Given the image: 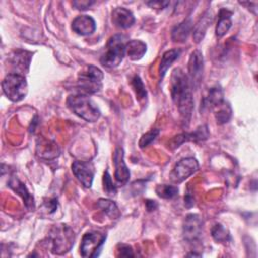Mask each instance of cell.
Listing matches in <instances>:
<instances>
[{
    "mask_svg": "<svg viewBox=\"0 0 258 258\" xmlns=\"http://www.w3.org/2000/svg\"><path fill=\"white\" fill-rule=\"evenodd\" d=\"M191 89L187 75L181 69H174L170 81L171 98L179 111L182 121L186 124L189 122L194 107Z\"/></svg>",
    "mask_w": 258,
    "mask_h": 258,
    "instance_id": "1",
    "label": "cell"
},
{
    "mask_svg": "<svg viewBox=\"0 0 258 258\" xmlns=\"http://www.w3.org/2000/svg\"><path fill=\"white\" fill-rule=\"evenodd\" d=\"M67 105L73 113L87 122H96L101 116L98 107L86 94L70 95L67 99Z\"/></svg>",
    "mask_w": 258,
    "mask_h": 258,
    "instance_id": "2",
    "label": "cell"
},
{
    "mask_svg": "<svg viewBox=\"0 0 258 258\" xmlns=\"http://www.w3.org/2000/svg\"><path fill=\"white\" fill-rule=\"evenodd\" d=\"M75 234L67 225H55L48 235V245L53 254L61 255L71 250L74 245Z\"/></svg>",
    "mask_w": 258,
    "mask_h": 258,
    "instance_id": "3",
    "label": "cell"
},
{
    "mask_svg": "<svg viewBox=\"0 0 258 258\" xmlns=\"http://www.w3.org/2000/svg\"><path fill=\"white\" fill-rule=\"evenodd\" d=\"M125 36L121 34H115L111 36L106 45V51L101 56L100 61L106 68L118 67L125 55Z\"/></svg>",
    "mask_w": 258,
    "mask_h": 258,
    "instance_id": "4",
    "label": "cell"
},
{
    "mask_svg": "<svg viewBox=\"0 0 258 258\" xmlns=\"http://www.w3.org/2000/svg\"><path fill=\"white\" fill-rule=\"evenodd\" d=\"M2 90L5 96L12 102H19L27 94V82L19 73L8 74L2 81Z\"/></svg>",
    "mask_w": 258,
    "mask_h": 258,
    "instance_id": "5",
    "label": "cell"
},
{
    "mask_svg": "<svg viewBox=\"0 0 258 258\" xmlns=\"http://www.w3.org/2000/svg\"><path fill=\"white\" fill-rule=\"evenodd\" d=\"M103 72L91 64L78 76V87L82 94H95L102 89Z\"/></svg>",
    "mask_w": 258,
    "mask_h": 258,
    "instance_id": "6",
    "label": "cell"
},
{
    "mask_svg": "<svg viewBox=\"0 0 258 258\" xmlns=\"http://www.w3.org/2000/svg\"><path fill=\"white\" fill-rule=\"evenodd\" d=\"M106 240V235L93 231L88 232L83 236L81 242V255L83 257H96L100 254L103 244Z\"/></svg>",
    "mask_w": 258,
    "mask_h": 258,
    "instance_id": "7",
    "label": "cell"
},
{
    "mask_svg": "<svg viewBox=\"0 0 258 258\" xmlns=\"http://www.w3.org/2000/svg\"><path fill=\"white\" fill-rule=\"evenodd\" d=\"M199 169V162L194 157H186L179 160L170 172V180L180 183L192 175Z\"/></svg>",
    "mask_w": 258,
    "mask_h": 258,
    "instance_id": "8",
    "label": "cell"
},
{
    "mask_svg": "<svg viewBox=\"0 0 258 258\" xmlns=\"http://www.w3.org/2000/svg\"><path fill=\"white\" fill-rule=\"evenodd\" d=\"M203 231V221L197 214H189L185 217L182 225L183 239L188 243L197 242Z\"/></svg>",
    "mask_w": 258,
    "mask_h": 258,
    "instance_id": "9",
    "label": "cell"
},
{
    "mask_svg": "<svg viewBox=\"0 0 258 258\" xmlns=\"http://www.w3.org/2000/svg\"><path fill=\"white\" fill-rule=\"evenodd\" d=\"M72 170L77 179L87 188H90L93 183L95 168L92 162L76 160L72 164Z\"/></svg>",
    "mask_w": 258,
    "mask_h": 258,
    "instance_id": "10",
    "label": "cell"
},
{
    "mask_svg": "<svg viewBox=\"0 0 258 258\" xmlns=\"http://www.w3.org/2000/svg\"><path fill=\"white\" fill-rule=\"evenodd\" d=\"M188 79L192 88H198L203 77L204 72V58L203 54L199 50H195L190 53L188 60Z\"/></svg>",
    "mask_w": 258,
    "mask_h": 258,
    "instance_id": "11",
    "label": "cell"
},
{
    "mask_svg": "<svg viewBox=\"0 0 258 258\" xmlns=\"http://www.w3.org/2000/svg\"><path fill=\"white\" fill-rule=\"evenodd\" d=\"M209 137V131L208 127L206 125L200 126L192 132H185L181 133L179 135H176L170 140V147L176 148L180 146L185 141H201L206 140Z\"/></svg>",
    "mask_w": 258,
    "mask_h": 258,
    "instance_id": "12",
    "label": "cell"
},
{
    "mask_svg": "<svg viewBox=\"0 0 258 258\" xmlns=\"http://www.w3.org/2000/svg\"><path fill=\"white\" fill-rule=\"evenodd\" d=\"M113 161L115 165V178L120 183H126L130 177V171L124 161L123 149L116 148L113 154Z\"/></svg>",
    "mask_w": 258,
    "mask_h": 258,
    "instance_id": "13",
    "label": "cell"
},
{
    "mask_svg": "<svg viewBox=\"0 0 258 258\" xmlns=\"http://www.w3.org/2000/svg\"><path fill=\"white\" fill-rule=\"evenodd\" d=\"M72 29L80 35H90L96 29V22L89 15H79L73 20Z\"/></svg>",
    "mask_w": 258,
    "mask_h": 258,
    "instance_id": "14",
    "label": "cell"
},
{
    "mask_svg": "<svg viewBox=\"0 0 258 258\" xmlns=\"http://www.w3.org/2000/svg\"><path fill=\"white\" fill-rule=\"evenodd\" d=\"M112 21L120 28H128L135 21L133 13L125 7H117L112 11Z\"/></svg>",
    "mask_w": 258,
    "mask_h": 258,
    "instance_id": "15",
    "label": "cell"
},
{
    "mask_svg": "<svg viewBox=\"0 0 258 258\" xmlns=\"http://www.w3.org/2000/svg\"><path fill=\"white\" fill-rule=\"evenodd\" d=\"M8 185H9L10 188H12L15 192H17L23 199L24 204H25L26 208L29 211L34 210V199H33V197L29 194L26 186L17 177H15V176L11 177L9 182H8Z\"/></svg>",
    "mask_w": 258,
    "mask_h": 258,
    "instance_id": "16",
    "label": "cell"
},
{
    "mask_svg": "<svg viewBox=\"0 0 258 258\" xmlns=\"http://www.w3.org/2000/svg\"><path fill=\"white\" fill-rule=\"evenodd\" d=\"M146 52V44L141 40H129L125 44V53L132 60H139Z\"/></svg>",
    "mask_w": 258,
    "mask_h": 258,
    "instance_id": "17",
    "label": "cell"
},
{
    "mask_svg": "<svg viewBox=\"0 0 258 258\" xmlns=\"http://www.w3.org/2000/svg\"><path fill=\"white\" fill-rule=\"evenodd\" d=\"M212 20H213V16H212L211 11L207 10L201 16V18L199 19L197 24L194 26V32H192L194 33V39L197 43L200 42L204 38L205 33H206L210 23L212 22Z\"/></svg>",
    "mask_w": 258,
    "mask_h": 258,
    "instance_id": "18",
    "label": "cell"
},
{
    "mask_svg": "<svg viewBox=\"0 0 258 258\" xmlns=\"http://www.w3.org/2000/svg\"><path fill=\"white\" fill-rule=\"evenodd\" d=\"M232 11H229L226 8H222L219 12V20L216 25V35L218 37L224 36L232 25Z\"/></svg>",
    "mask_w": 258,
    "mask_h": 258,
    "instance_id": "19",
    "label": "cell"
},
{
    "mask_svg": "<svg viewBox=\"0 0 258 258\" xmlns=\"http://www.w3.org/2000/svg\"><path fill=\"white\" fill-rule=\"evenodd\" d=\"M191 28H192L191 20L189 18L184 19L182 22H180L173 28L171 32L172 40L175 42H183L187 38Z\"/></svg>",
    "mask_w": 258,
    "mask_h": 258,
    "instance_id": "20",
    "label": "cell"
},
{
    "mask_svg": "<svg viewBox=\"0 0 258 258\" xmlns=\"http://www.w3.org/2000/svg\"><path fill=\"white\" fill-rule=\"evenodd\" d=\"M181 50L178 48H174V49H170L165 51L162 54L161 60H160V64H159V76H160V80H162L167 72V70L169 69V67L171 66V63L178 58V56L180 55Z\"/></svg>",
    "mask_w": 258,
    "mask_h": 258,
    "instance_id": "21",
    "label": "cell"
},
{
    "mask_svg": "<svg viewBox=\"0 0 258 258\" xmlns=\"http://www.w3.org/2000/svg\"><path fill=\"white\" fill-rule=\"evenodd\" d=\"M224 102V92L221 87H213L209 91L208 96L205 98L203 106L208 109H212L214 107H218Z\"/></svg>",
    "mask_w": 258,
    "mask_h": 258,
    "instance_id": "22",
    "label": "cell"
},
{
    "mask_svg": "<svg viewBox=\"0 0 258 258\" xmlns=\"http://www.w3.org/2000/svg\"><path fill=\"white\" fill-rule=\"evenodd\" d=\"M98 207L110 218V219H118L120 217V212L117 205L107 199H99Z\"/></svg>",
    "mask_w": 258,
    "mask_h": 258,
    "instance_id": "23",
    "label": "cell"
},
{
    "mask_svg": "<svg viewBox=\"0 0 258 258\" xmlns=\"http://www.w3.org/2000/svg\"><path fill=\"white\" fill-rule=\"evenodd\" d=\"M217 108H218V111H216V113H215L216 122L219 125H222V124H225V123L229 122V120L232 117V109H231L230 105L224 101Z\"/></svg>",
    "mask_w": 258,
    "mask_h": 258,
    "instance_id": "24",
    "label": "cell"
},
{
    "mask_svg": "<svg viewBox=\"0 0 258 258\" xmlns=\"http://www.w3.org/2000/svg\"><path fill=\"white\" fill-rule=\"evenodd\" d=\"M212 237L216 242L219 243H226L231 239L228 230L221 224H216L212 228Z\"/></svg>",
    "mask_w": 258,
    "mask_h": 258,
    "instance_id": "25",
    "label": "cell"
},
{
    "mask_svg": "<svg viewBox=\"0 0 258 258\" xmlns=\"http://www.w3.org/2000/svg\"><path fill=\"white\" fill-rule=\"evenodd\" d=\"M155 191L157 196L162 199H172L178 194V188L174 185L169 184H159L156 186Z\"/></svg>",
    "mask_w": 258,
    "mask_h": 258,
    "instance_id": "26",
    "label": "cell"
},
{
    "mask_svg": "<svg viewBox=\"0 0 258 258\" xmlns=\"http://www.w3.org/2000/svg\"><path fill=\"white\" fill-rule=\"evenodd\" d=\"M132 86L134 88V91H135V94L138 98V100H143L146 98V90H145V87H144V84L143 82L141 81L140 77L139 76H135L133 79H132Z\"/></svg>",
    "mask_w": 258,
    "mask_h": 258,
    "instance_id": "27",
    "label": "cell"
},
{
    "mask_svg": "<svg viewBox=\"0 0 258 258\" xmlns=\"http://www.w3.org/2000/svg\"><path fill=\"white\" fill-rule=\"evenodd\" d=\"M158 134H159L158 129H152V130L148 131L147 133L143 134L139 140V147L140 148L147 147L152 141L155 140V138L158 136Z\"/></svg>",
    "mask_w": 258,
    "mask_h": 258,
    "instance_id": "28",
    "label": "cell"
},
{
    "mask_svg": "<svg viewBox=\"0 0 258 258\" xmlns=\"http://www.w3.org/2000/svg\"><path fill=\"white\" fill-rule=\"evenodd\" d=\"M103 187L104 190L107 192V195L109 196H113L116 194V186L114 185L112 178L108 172V170L105 171L104 173V178H103Z\"/></svg>",
    "mask_w": 258,
    "mask_h": 258,
    "instance_id": "29",
    "label": "cell"
},
{
    "mask_svg": "<svg viewBox=\"0 0 258 258\" xmlns=\"http://www.w3.org/2000/svg\"><path fill=\"white\" fill-rule=\"evenodd\" d=\"M28 52L26 51H19V52H16V54L13 56V63L19 68H21L22 70H24V67H26L28 69V66H29V62L30 60H25V54H27ZM30 54V53H29ZM28 54V55H29Z\"/></svg>",
    "mask_w": 258,
    "mask_h": 258,
    "instance_id": "30",
    "label": "cell"
},
{
    "mask_svg": "<svg viewBox=\"0 0 258 258\" xmlns=\"http://www.w3.org/2000/svg\"><path fill=\"white\" fill-rule=\"evenodd\" d=\"M117 252H118V255L122 256V257H133L134 256L132 248L128 245H125V244L118 245Z\"/></svg>",
    "mask_w": 258,
    "mask_h": 258,
    "instance_id": "31",
    "label": "cell"
},
{
    "mask_svg": "<svg viewBox=\"0 0 258 258\" xmlns=\"http://www.w3.org/2000/svg\"><path fill=\"white\" fill-rule=\"evenodd\" d=\"M92 4H94V1H88V0H81V1H74L73 5L80 10H85L89 8Z\"/></svg>",
    "mask_w": 258,
    "mask_h": 258,
    "instance_id": "32",
    "label": "cell"
},
{
    "mask_svg": "<svg viewBox=\"0 0 258 258\" xmlns=\"http://www.w3.org/2000/svg\"><path fill=\"white\" fill-rule=\"evenodd\" d=\"M146 4L151 6L152 8L163 9L169 4V2L168 1H149V2H146Z\"/></svg>",
    "mask_w": 258,
    "mask_h": 258,
    "instance_id": "33",
    "label": "cell"
},
{
    "mask_svg": "<svg viewBox=\"0 0 258 258\" xmlns=\"http://www.w3.org/2000/svg\"><path fill=\"white\" fill-rule=\"evenodd\" d=\"M145 206H146L147 211H149V212L154 211V210L157 209V207H158L157 203H156L155 201H152V200H147V201L145 202Z\"/></svg>",
    "mask_w": 258,
    "mask_h": 258,
    "instance_id": "34",
    "label": "cell"
},
{
    "mask_svg": "<svg viewBox=\"0 0 258 258\" xmlns=\"http://www.w3.org/2000/svg\"><path fill=\"white\" fill-rule=\"evenodd\" d=\"M45 205H46V208L49 210V212L52 213V212L55 211V209L57 207V201L56 200H51L48 203H46Z\"/></svg>",
    "mask_w": 258,
    "mask_h": 258,
    "instance_id": "35",
    "label": "cell"
}]
</instances>
